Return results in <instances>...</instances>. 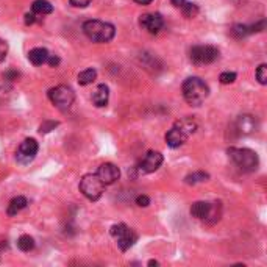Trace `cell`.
Segmentation results:
<instances>
[{
  "label": "cell",
  "instance_id": "cell-3",
  "mask_svg": "<svg viewBox=\"0 0 267 267\" xmlns=\"http://www.w3.org/2000/svg\"><path fill=\"white\" fill-rule=\"evenodd\" d=\"M228 155L231 159H233L235 164L244 172H255L258 169V164H260L258 155L250 148L231 147V148H228Z\"/></svg>",
  "mask_w": 267,
  "mask_h": 267
},
{
  "label": "cell",
  "instance_id": "cell-8",
  "mask_svg": "<svg viewBox=\"0 0 267 267\" xmlns=\"http://www.w3.org/2000/svg\"><path fill=\"white\" fill-rule=\"evenodd\" d=\"M162 161H164V156H162L159 152L150 150V152H147L145 156L139 161V164L136 167L137 173H141V175H145V173H153L161 167Z\"/></svg>",
  "mask_w": 267,
  "mask_h": 267
},
{
  "label": "cell",
  "instance_id": "cell-18",
  "mask_svg": "<svg viewBox=\"0 0 267 267\" xmlns=\"http://www.w3.org/2000/svg\"><path fill=\"white\" fill-rule=\"evenodd\" d=\"M53 11V6L47 2V0H36L33 3V13L34 14H39V16H45V14H50Z\"/></svg>",
  "mask_w": 267,
  "mask_h": 267
},
{
  "label": "cell",
  "instance_id": "cell-12",
  "mask_svg": "<svg viewBox=\"0 0 267 267\" xmlns=\"http://www.w3.org/2000/svg\"><path fill=\"white\" fill-rule=\"evenodd\" d=\"M141 25L152 34H156L162 30V27H164V19L161 17V14L158 13H152V14H144L141 16Z\"/></svg>",
  "mask_w": 267,
  "mask_h": 267
},
{
  "label": "cell",
  "instance_id": "cell-26",
  "mask_svg": "<svg viewBox=\"0 0 267 267\" xmlns=\"http://www.w3.org/2000/svg\"><path fill=\"white\" fill-rule=\"evenodd\" d=\"M236 80V74L235 72H222L219 77V81L222 85H230V83H233V81Z\"/></svg>",
  "mask_w": 267,
  "mask_h": 267
},
{
  "label": "cell",
  "instance_id": "cell-33",
  "mask_svg": "<svg viewBox=\"0 0 267 267\" xmlns=\"http://www.w3.org/2000/svg\"><path fill=\"white\" fill-rule=\"evenodd\" d=\"M170 3L175 6V8H180V9H181V6L186 3V0H170Z\"/></svg>",
  "mask_w": 267,
  "mask_h": 267
},
{
  "label": "cell",
  "instance_id": "cell-16",
  "mask_svg": "<svg viewBox=\"0 0 267 267\" xmlns=\"http://www.w3.org/2000/svg\"><path fill=\"white\" fill-rule=\"evenodd\" d=\"M49 56H50V55H49L47 49L36 47V49L30 50V53H28V60H30V63L34 64V66H42V64L47 63Z\"/></svg>",
  "mask_w": 267,
  "mask_h": 267
},
{
  "label": "cell",
  "instance_id": "cell-30",
  "mask_svg": "<svg viewBox=\"0 0 267 267\" xmlns=\"http://www.w3.org/2000/svg\"><path fill=\"white\" fill-rule=\"evenodd\" d=\"M47 64H49V66H52V67H56L58 64H60V58L50 55V56H49V60H47Z\"/></svg>",
  "mask_w": 267,
  "mask_h": 267
},
{
  "label": "cell",
  "instance_id": "cell-2",
  "mask_svg": "<svg viewBox=\"0 0 267 267\" xmlns=\"http://www.w3.org/2000/svg\"><path fill=\"white\" fill-rule=\"evenodd\" d=\"M83 31L94 42H110L116 33L111 24L102 20H86L83 24Z\"/></svg>",
  "mask_w": 267,
  "mask_h": 267
},
{
  "label": "cell",
  "instance_id": "cell-34",
  "mask_svg": "<svg viewBox=\"0 0 267 267\" xmlns=\"http://www.w3.org/2000/svg\"><path fill=\"white\" fill-rule=\"evenodd\" d=\"M134 2L137 3V5H150L153 2V0H134Z\"/></svg>",
  "mask_w": 267,
  "mask_h": 267
},
{
  "label": "cell",
  "instance_id": "cell-5",
  "mask_svg": "<svg viewBox=\"0 0 267 267\" xmlns=\"http://www.w3.org/2000/svg\"><path fill=\"white\" fill-rule=\"evenodd\" d=\"M111 236L118 241V246L122 252H127L130 247L134 246V242L137 241L136 231L129 228L125 224H116L111 227Z\"/></svg>",
  "mask_w": 267,
  "mask_h": 267
},
{
  "label": "cell",
  "instance_id": "cell-7",
  "mask_svg": "<svg viewBox=\"0 0 267 267\" xmlns=\"http://www.w3.org/2000/svg\"><path fill=\"white\" fill-rule=\"evenodd\" d=\"M189 56L194 64H211L219 58V49L213 45H195L191 49Z\"/></svg>",
  "mask_w": 267,
  "mask_h": 267
},
{
  "label": "cell",
  "instance_id": "cell-9",
  "mask_svg": "<svg viewBox=\"0 0 267 267\" xmlns=\"http://www.w3.org/2000/svg\"><path fill=\"white\" fill-rule=\"evenodd\" d=\"M38 142L34 141V139H25L24 142L20 144L17 153H16V159L20 164H30V162L36 158L38 155Z\"/></svg>",
  "mask_w": 267,
  "mask_h": 267
},
{
  "label": "cell",
  "instance_id": "cell-22",
  "mask_svg": "<svg viewBox=\"0 0 267 267\" xmlns=\"http://www.w3.org/2000/svg\"><path fill=\"white\" fill-rule=\"evenodd\" d=\"M252 31H250V27H247V25H242V24H238V25H233L231 27V30H230V34L233 38H238V39H241V38H246L247 34H250Z\"/></svg>",
  "mask_w": 267,
  "mask_h": 267
},
{
  "label": "cell",
  "instance_id": "cell-10",
  "mask_svg": "<svg viewBox=\"0 0 267 267\" xmlns=\"http://www.w3.org/2000/svg\"><path fill=\"white\" fill-rule=\"evenodd\" d=\"M97 177L100 178V181L105 184H113L119 180L121 177V170L118 166L111 164V162H105V164H102L97 170Z\"/></svg>",
  "mask_w": 267,
  "mask_h": 267
},
{
  "label": "cell",
  "instance_id": "cell-31",
  "mask_svg": "<svg viewBox=\"0 0 267 267\" xmlns=\"http://www.w3.org/2000/svg\"><path fill=\"white\" fill-rule=\"evenodd\" d=\"M34 22H36V14H34V13L25 14V24H27V25H31V24H34Z\"/></svg>",
  "mask_w": 267,
  "mask_h": 267
},
{
  "label": "cell",
  "instance_id": "cell-23",
  "mask_svg": "<svg viewBox=\"0 0 267 267\" xmlns=\"http://www.w3.org/2000/svg\"><path fill=\"white\" fill-rule=\"evenodd\" d=\"M181 11H183L184 17L192 19V17H195L197 14H199V6H197L195 3H189V2H186V3H184V5L181 6Z\"/></svg>",
  "mask_w": 267,
  "mask_h": 267
},
{
  "label": "cell",
  "instance_id": "cell-32",
  "mask_svg": "<svg viewBox=\"0 0 267 267\" xmlns=\"http://www.w3.org/2000/svg\"><path fill=\"white\" fill-rule=\"evenodd\" d=\"M5 78H6V80H11V81H14V80L19 78V72H14V71L6 72V74H5Z\"/></svg>",
  "mask_w": 267,
  "mask_h": 267
},
{
  "label": "cell",
  "instance_id": "cell-15",
  "mask_svg": "<svg viewBox=\"0 0 267 267\" xmlns=\"http://www.w3.org/2000/svg\"><path fill=\"white\" fill-rule=\"evenodd\" d=\"M210 211H211V203L208 202H195L191 206V216L200 220H206Z\"/></svg>",
  "mask_w": 267,
  "mask_h": 267
},
{
  "label": "cell",
  "instance_id": "cell-24",
  "mask_svg": "<svg viewBox=\"0 0 267 267\" xmlns=\"http://www.w3.org/2000/svg\"><path fill=\"white\" fill-rule=\"evenodd\" d=\"M55 127H58V122H55V121H45V122H42L41 127H39V133H41V134L50 133L52 130H55Z\"/></svg>",
  "mask_w": 267,
  "mask_h": 267
},
{
  "label": "cell",
  "instance_id": "cell-20",
  "mask_svg": "<svg viewBox=\"0 0 267 267\" xmlns=\"http://www.w3.org/2000/svg\"><path fill=\"white\" fill-rule=\"evenodd\" d=\"M17 247L22 250V252H30L34 249V239L30 236V235H22L19 239H17Z\"/></svg>",
  "mask_w": 267,
  "mask_h": 267
},
{
  "label": "cell",
  "instance_id": "cell-35",
  "mask_svg": "<svg viewBox=\"0 0 267 267\" xmlns=\"http://www.w3.org/2000/svg\"><path fill=\"white\" fill-rule=\"evenodd\" d=\"M148 266H159V263L156 260H150L148 261Z\"/></svg>",
  "mask_w": 267,
  "mask_h": 267
},
{
  "label": "cell",
  "instance_id": "cell-29",
  "mask_svg": "<svg viewBox=\"0 0 267 267\" xmlns=\"http://www.w3.org/2000/svg\"><path fill=\"white\" fill-rule=\"evenodd\" d=\"M136 205H139V206H148L150 205V199L147 195H139V197H136Z\"/></svg>",
  "mask_w": 267,
  "mask_h": 267
},
{
  "label": "cell",
  "instance_id": "cell-17",
  "mask_svg": "<svg viewBox=\"0 0 267 267\" xmlns=\"http://www.w3.org/2000/svg\"><path fill=\"white\" fill-rule=\"evenodd\" d=\"M28 205V202H27V199L25 197H14L13 200L9 202V205H8V216H16V214H19L24 208Z\"/></svg>",
  "mask_w": 267,
  "mask_h": 267
},
{
  "label": "cell",
  "instance_id": "cell-13",
  "mask_svg": "<svg viewBox=\"0 0 267 267\" xmlns=\"http://www.w3.org/2000/svg\"><path fill=\"white\" fill-rule=\"evenodd\" d=\"M236 127H238L239 133L250 134V133L255 132V129H257V119H255L253 116H250V114H242V116H239L238 121H236Z\"/></svg>",
  "mask_w": 267,
  "mask_h": 267
},
{
  "label": "cell",
  "instance_id": "cell-21",
  "mask_svg": "<svg viewBox=\"0 0 267 267\" xmlns=\"http://www.w3.org/2000/svg\"><path fill=\"white\" fill-rule=\"evenodd\" d=\"M210 178V173L206 172H194V173H189V175L184 178L188 184H199V183H203Z\"/></svg>",
  "mask_w": 267,
  "mask_h": 267
},
{
  "label": "cell",
  "instance_id": "cell-27",
  "mask_svg": "<svg viewBox=\"0 0 267 267\" xmlns=\"http://www.w3.org/2000/svg\"><path fill=\"white\" fill-rule=\"evenodd\" d=\"M6 55H8V44H6V41L0 39V63L5 61Z\"/></svg>",
  "mask_w": 267,
  "mask_h": 267
},
{
  "label": "cell",
  "instance_id": "cell-25",
  "mask_svg": "<svg viewBox=\"0 0 267 267\" xmlns=\"http://www.w3.org/2000/svg\"><path fill=\"white\" fill-rule=\"evenodd\" d=\"M257 80L260 81L261 85H266V83H267V66H266V64H261V66L257 69Z\"/></svg>",
  "mask_w": 267,
  "mask_h": 267
},
{
  "label": "cell",
  "instance_id": "cell-4",
  "mask_svg": "<svg viewBox=\"0 0 267 267\" xmlns=\"http://www.w3.org/2000/svg\"><path fill=\"white\" fill-rule=\"evenodd\" d=\"M103 188H105V184L100 181L97 173H88L80 180V192L92 202L100 199L103 194Z\"/></svg>",
  "mask_w": 267,
  "mask_h": 267
},
{
  "label": "cell",
  "instance_id": "cell-14",
  "mask_svg": "<svg viewBox=\"0 0 267 267\" xmlns=\"http://www.w3.org/2000/svg\"><path fill=\"white\" fill-rule=\"evenodd\" d=\"M108 99H110V89L107 85H99L94 91V94H92V102H94V105L102 108V107H107L108 103Z\"/></svg>",
  "mask_w": 267,
  "mask_h": 267
},
{
  "label": "cell",
  "instance_id": "cell-1",
  "mask_svg": "<svg viewBox=\"0 0 267 267\" xmlns=\"http://www.w3.org/2000/svg\"><path fill=\"white\" fill-rule=\"evenodd\" d=\"M183 96L189 105L200 107L210 96V88L199 77H189L183 83Z\"/></svg>",
  "mask_w": 267,
  "mask_h": 267
},
{
  "label": "cell",
  "instance_id": "cell-6",
  "mask_svg": "<svg viewBox=\"0 0 267 267\" xmlns=\"http://www.w3.org/2000/svg\"><path fill=\"white\" fill-rule=\"evenodd\" d=\"M49 99L56 108L67 110L75 100V92L69 86L60 85V86H55L49 91Z\"/></svg>",
  "mask_w": 267,
  "mask_h": 267
},
{
  "label": "cell",
  "instance_id": "cell-19",
  "mask_svg": "<svg viewBox=\"0 0 267 267\" xmlns=\"http://www.w3.org/2000/svg\"><path fill=\"white\" fill-rule=\"evenodd\" d=\"M96 78H97L96 69H86V71H81V72L78 74V83H80L81 86H88V85H91Z\"/></svg>",
  "mask_w": 267,
  "mask_h": 267
},
{
  "label": "cell",
  "instance_id": "cell-28",
  "mask_svg": "<svg viewBox=\"0 0 267 267\" xmlns=\"http://www.w3.org/2000/svg\"><path fill=\"white\" fill-rule=\"evenodd\" d=\"M92 0H71V5L75 8H86Z\"/></svg>",
  "mask_w": 267,
  "mask_h": 267
},
{
  "label": "cell",
  "instance_id": "cell-11",
  "mask_svg": "<svg viewBox=\"0 0 267 267\" xmlns=\"http://www.w3.org/2000/svg\"><path fill=\"white\" fill-rule=\"evenodd\" d=\"M188 137H189V134L184 132L181 127H178L177 124L172 127V129L167 132V134H166V142H167V145L169 147H172V148H178V147H181L184 142L188 141Z\"/></svg>",
  "mask_w": 267,
  "mask_h": 267
}]
</instances>
